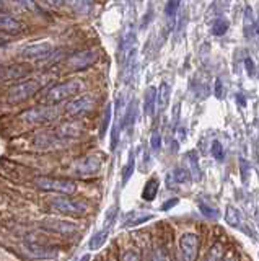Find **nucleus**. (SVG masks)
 I'll use <instances>...</instances> for the list:
<instances>
[{"mask_svg": "<svg viewBox=\"0 0 259 261\" xmlns=\"http://www.w3.org/2000/svg\"><path fill=\"white\" fill-rule=\"evenodd\" d=\"M83 90V82L78 79H68L61 84L52 85L51 88L46 90L43 95V101L46 105H57L61 101H65L68 98H73Z\"/></svg>", "mask_w": 259, "mask_h": 261, "instance_id": "f257e3e1", "label": "nucleus"}, {"mask_svg": "<svg viewBox=\"0 0 259 261\" xmlns=\"http://www.w3.org/2000/svg\"><path fill=\"white\" fill-rule=\"evenodd\" d=\"M20 250L26 258L33 261H54L59 256V248L56 245L43 243L28 237L20 241Z\"/></svg>", "mask_w": 259, "mask_h": 261, "instance_id": "f03ea898", "label": "nucleus"}, {"mask_svg": "<svg viewBox=\"0 0 259 261\" xmlns=\"http://www.w3.org/2000/svg\"><path fill=\"white\" fill-rule=\"evenodd\" d=\"M49 207L62 216H83L88 212V202L78 197L65 196V195H57L56 197L49 199Z\"/></svg>", "mask_w": 259, "mask_h": 261, "instance_id": "7ed1b4c3", "label": "nucleus"}, {"mask_svg": "<svg viewBox=\"0 0 259 261\" xmlns=\"http://www.w3.org/2000/svg\"><path fill=\"white\" fill-rule=\"evenodd\" d=\"M61 116V108L57 105H39L34 108H29L26 111H23L20 119L24 121L26 124H47L56 121Z\"/></svg>", "mask_w": 259, "mask_h": 261, "instance_id": "20e7f679", "label": "nucleus"}, {"mask_svg": "<svg viewBox=\"0 0 259 261\" xmlns=\"http://www.w3.org/2000/svg\"><path fill=\"white\" fill-rule=\"evenodd\" d=\"M41 88H43V79H39V77L23 80V82H20V84L13 85L12 88L8 90L7 101L12 105L23 103V101L33 98V96L36 95Z\"/></svg>", "mask_w": 259, "mask_h": 261, "instance_id": "39448f33", "label": "nucleus"}, {"mask_svg": "<svg viewBox=\"0 0 259 261\" xmlns=\"http://www.w3.org/2000/svg\"><path fill=\"white\" fill-rule=\"evenodd\" d=\"M34 186L41 191L54 193V195L72 196L77 191V183L67 178H54V176H38L34 180Z\"/></svg>", "mask_w": 259, "mask_h": 261, "instance_id": "423d86ee", "label": "nucleus"}, {"mask_svg": "<svg viewBox=\"0 0 259 261\" xmlns=\"http://www.w3.org/2000/svg\"><path fill=\"white\" fill-rule=\"evenodd\" d=\"M31 144L38 151L52 152V151H59V149L67 147L68 142L59 136L56 132V129H47V130H41V132L34 134Z\"/></svg>", "mask_w": 259, "mask_h": 261, "instance_id": "0eeeda50", "label": "nucleus"}, {"mask_svg": "<svg viewBox=\"0 0 259 261\" xmlns=\"http://www.w3.org/2000/svg\"><path fill=\"white\" fill-rule=\"evenodd\" d=\"M101 170V160L96 155H83L72 162L70 172L78 178H90L98 175Z\"/></svg>", "mask_w": 259, "mask_h": 261, "instance_id": "6e6552de", "label": "nucleus"}, {"mask_svg": "<svg viewBox=\"0 0 259 261\" xmlns=\"http://www.w3.org/2000/svg\"><path fill=\"white\" fill-rule=\"evenodd\" d=\"M54 51H56V47L47 41L33 43V44L24 46L20 51V57H22V61H26V62H43L49 59L54 54Z\"/></svg>", "mask_w": 259, "mask_h": 261, "instance_id": "1a4fd4ad", "label": "nucleus"}, {"mask_svg": "<svg viewBox=\"0 0 259 261\" xmlns=\"http://www.w3.org/2000/svg\"><path fill=\"white\" fill-rule=\"evenodd\" d=\"M98 59H100V52L96 49H82L68 56L65 65L68 70H85L95 65Z\"/></svg>", "mask_w": 259, "mask_h": 261, "instance_id": "9d476101", "label": "nucleus"}, {"mask_svg": "<svg viewBox=\"0 0 259 261\" xmlns=\"http://www.w3.org/2000/svg\"><path fill=\"white\" fill-rule=\"evenodd\" d=\"M95 105H96L95 96L86 93V95L77 96V98L68 101L65 105V108H64V111H65L70 118H80V116L90 113V111L95 108Z\"/></svg>", "mask_w": 259, "mask_h": 261, "instance_id": "9b49d317", "label": "nucleus"}, {"mask_svg": "<svg viewBox=\"0 0 259 261\" xmlns=\"http://www.w3.org/2000/svg\"><path fill=\"white\" fill-rule=\"evenodd\" d=\"M179 251L183 261H195L199 253V237L191 232L183 234L179 239Z\"/></svg>", "mask_w": 259, "mask_h": 261, "instance_id": "f8f14e48", "label": "nucleus"}, {"mask_svg": "<svg viewBox=\"0 0 259 261\" xmlns=\"http://www.w3.org/2000/svg\"><path fill=\"white\" fill-rule=\"evenodd\" d=\"M43 230L51 232V234H57V235H70L77 232V225L70 220H64V219H57V217H52V219H44L39 222Z\"/></svg>", "mask_w": 259, "mask_h": 261, "instance_id": "ddd939ff", "label": "nucleus"}, {"mask_svg": "<svg viewBox=\"0 0 259 261\" xmlns=\"http://www.w3.org/2000/svg\"><path fill=\"white\" fill-rule=\"evenodd\" d=\"M29 72L31 70L26 64H0V84L22 80Z\"/></svg>", "mask_w": 259, "mask_h": 261, "instance_id": "4468645a", "label": "nucleus"}, {"mask_svg": "<svg viewBox=\"0 0 259 261\" xmlns=\"http://www.w3.org/2000/svg\"><path fill=\"white\" fill-rule=\"evenodd\" d=\"M0 31L5 35H20L24 31V25L20 20H17L13 15L8 13H0Z\"/></svg>", "mask_w": 259, "mask_h": 261, "instance_id": "2eb2a0df", "label": "nucleus"}, {"mask_svg": "<svg viewBox=\"0 0 259 261\" xmlns=\"http://www.w3.org/2000/svg\"><path fill=\"white\" fill-rule=\"evenodd\" d=\"M54 129H56V132L62 139H65L67 142H70V141H73V139L80 137L82 132H83L82 126L78 124V123H75V121H67V123H61L59 126H56Z\"/></svg>", "mask_w": 259, "mask_h": 261, "instance_id": "dca6fc26", "label": "nucleus"}, {"mask_svg": "<svg viewBox=\"0 0 259 261\" xmlns=\"http://www.w3.org/2000/svg\"><path fill=\"white\" fill-rule=\"evenodd\" d=\"M153 214L151 212H145V211H130L127 212L126 217H124V222H122V225L124 227H135V225H140L144 224V222L153 219Z\"/></svg>", "mask_w": 259, "mask_h": 261, "instance_id": "f3484780", "label": "nucleus"}, {"mask_svg": "<svg viewBox=\"0 0 259 261\" xmlns=\"http://www.w3.org/2000/svg\"><path fill=\"white\" fill-rule=\"evenodd\" d=\"M64 3L77 15H90L95 7L93 0H64Z\"/></svg>", "mask_w": 259, "mask_h": 261, "instance_id": "a211bd4d", "label": "nucleus"}, {"mask_svg": "<svg viewBox=\"0 0 259 261\" xmlns=\"http://www.w3.org/2000/svg\"><path fill=\"white\" fill-rule=\"evenodd\" d=\"M184 168L189 172L191 178H194V180H200V176H202V172H200L199 168V158H197V153L195 151H189L188 153L184 155Z\"/></svg>", "mask_w": 259, "mask_h": 261, "instance_id": "6ab92c4d", "label": "nucleus"}, {"mask_svg": "<svg viewBox=\"0 0 259 261\" xmlns=\"http://www.w3.org/2000/svg\"><path fill=\"white\" fill-rule=\"evenodd\" d=\"M189 181H191V175L184 167L174 168V170L168 173V176H166L168 186H179V185H184V183H189Z\"/></svg>", "mask_w": 259, "mask_h": 261, "instance_id": "aec40b11", "label": "nucleus"}, {"mask_svg": "<svg viewBox=\"0 0 259 261\" xmlns=\"http://www.w3.org/2000/svg\"><path fill=\"white\" fill-rule=\"evenodd\" d=\"M155 108H156V88L155 87H149L145 90L144 95V113L145 116H153L155 114Z\"/></svg>", "mask_w": 259, "mask_h": 261, "instance_id": "412c9836", "label": "nucleus"}, {"mask_svg": "<svg viewBox=\"0 0 259 261\" xmlns=\"http://www.w3.org/2000/svg\"><path fill=\"white\" fill-rule=\"evenodd\" d=\"M137 114H139V109H137V103H135L134 100H132L130 103L127 105L124 116H122V121H121V129H124V128L130 129L132 126L135 124Z\"/></svg>", "mask_w": 259, "mask_h": 261, "instance_id": "4be33fe9", "label": "nucleus"}, {"mask_svg": "<svg viewBox=\"0 0 259 261\" xmlns=\"http://www.w3.org/2000/svg\"><path fill=\"white\" fill-rule=\"evenodd\" d=\"M111 123H112V103H108L105 106V109H103V116H101L100 132H98L100 139H103L106 136V132H108V129H109Z\"/></svg>", "mask_w": 259, "mask_h": 261, "instance_id": "5701e85b", "label": "nucleus"}, {"mask_svg": "<svg viewBox=\"0 0 259 261\" xmlns=\"http://www.w3.org/2000/svg\"><path fill=\"white\" fill-rule=\"evenodd\" d=\"M170 93H171V87L168 82H163L160 85V90H156V105L160 109H165L168 106L170 101Z\"/></svg>", "mask_w": 259, "mask_h": 261, "instance_id": "b1692460", "label": "nucleus"}, {"mask_svg": "<svg viewBox=\"0 0 259 261\" xmlns=\"http://www.w3.org/2000/svg\"><path fill=\"white\" fill-rule=\"evenodd\" d=\"M158 180L156 178H151V180H149L145 183L144 186V191H142V197H144L145 201H153L156 197V193H158Z\"/></svg>", "mask_w": 259, "mask_h": 261, "instance_id": "393cba45", "label": "nucleus"}, {"mask_svg": "<svg viewBox=\"0 0 259 261\" xmlns=\"http://www.w3.org/2000/svg\"><path fill=\"white\" fill-rule=\"evenodd\" d=\"M225 220L230 227H241V214L235 206H227V212H225Z\"/></svg>", "mask_w": 259, "mask_h": 261, "instance_id": "a878e982", "label": "nucleus"}, {"mask_svg": "<svg viewBox=\"0 0 259 261\" xmlns=\"http://www.w3.org/2000/svg\"><path fill=\"white\" fill-rule=\"evenodd\" d=\"M108 232L106 230H100V232H96L95 235L91 237L90 241H88V248H90L91 251H95V250H100L103 245L106 243V240H108Z\"/></svg>", "mask_w": 259, "mask_h": 261, "instance_id": "bb28decb", "label": "nucleus"}, {"mask_svg": "<svg viewBox=\"0 0 259 261\" xmlns=\"http://www.w3.org/2000/svg\"><path fill=\"white\" fill-rule=\"evenodd\" d=\"M243 28H244V36L251 38L254 35V30H256V25H254V17H253V10L251 7L246 8V12H244V23H243Z\"/></svg>", "mask_w": 259, "mask_h": 261, "instance_id": "cd10ccee", "label": "nucleus"}, {"mask_svg": "<svg viewBox=\"0 0 259 261\" xmlns=\"http://www.w3.org/2000/svg\"><path fill=\"white\" fill-rule=\"evenodd\" d=\"M117 206H112L108 209L106 212V219H105V225H103V230H106L108 234L114 229V224H116V219H117Z\"/></svg>", "mask_w": 259, "mask_h": 261, "instance_id": "c85d7f7f", "label": "nucleus"}, {"mask_svg": "<svg viewBox=\"0 0 259 261\" xmlns=\"http://www.w3.org/2000/svg\"><path fill=\"white\" fill-rule=\"evenodd\" d=\"M134 170H135V155H134V152H130L127 165L124 167V170H122V185H126V183L130 180V176L134 175Z\"/></svg>", "mask_w": 259, "mask_h": 261, "instance_id": "c756f323", "label": "nucleus"}, {"mask_svg": "<svg viewBox=\"0 0 259 261\" xmlns=\"http://www.w3.org/2000/svg\"><path fill=\"white\" fill-rule=\"evenodd\" d=\"M179 3L181 0H168L165 5V15L170 18V20H173V18L176 17V13H178L179 10Z\"/></svg>", "mask_w": 259, "mask_h": 261, "instance_id": "7c9ffc66", "label": "nucleus"}, {"mask_svg": "<svg viewBox=\"0 0 259 261\" xmlns=\"http://www.w3.org/2000/svg\"><path fill=\"white\" fill-rule=\"evenodd\" d=\"M228 30V22L225 20V18H218V20H215L214 22V25H212V33L215 36H222L225 35Z\"/></svg>", "mask_w": 259, "mask_h": 261, "instance_id": "2f4dec72", "label": "nucleus"}, {"mask_svg": "<svg viewBox=\"0 0 259 261\" xmlns=\"http://www.w3.org/2000/svg\"><path fill=\"white\" fill-rule=\"evenodd\" d=\"M199 211L202 212L204 217H207V219H217L218 217V209L217 207H212L209 204H204V202H199Z\"/></svg>", "mask_w": 259, "mask_h": 261, "instance_id": "473e14b6", "label": "nucleus"}, {"mask_svg": "<svg viewBox=\"0 0 259 261\" xmlns=\"http://www.w3.org/2000/svg\"><path fill=\"white\" fill-rule=\"evenodd\" d=\"M121 126L114 123L112 124V129H111V144H109V149L111 152H114L117 149V144H119V134H121Z\"/></svg>", "mask_w": 259, "mask_h": 261, "instance_id": "72a5a7b5", "label": "nucleus"}, {"mask_svg": "<svg viewBox=\"0 0 259 261\" xmlns=\"http://www.w3.org/2000/svg\"><path fill=\"white\" fill-rule=\"evenodd\" d=\"M222 255H223V246L220 243H215L212 248H210L205 261H222Z\"/></svg>", "mask_w": 259, "mask_h": 261, "instance_id": "f704fd0d", "label": "nucleus"}, {"mask_svg": "<svg viewBox=\"0 0 259 261\" xmlns=\"http://www.w3.org/2000/svg\"><path fill=\"white\" fill-rule=\"evenodd\" d=\"M210 152H212V155H214L215 160L222 162L223 158H225L223 147H222V144H220L218 141H214V142H212V147H210Z\"/></svg>", "mask_w": 259, "mask_h": 261, "instance_id": "c9c22d12", "label": "nucleus"}, {"mask_svg": "<svg viewBox=\"0 0 259 261\" xmlns=\"http://www.w3.org/2000/svg\"><path fill=\"white\" fill-rule=\"evenodd\" d=\"M150 147L153 152H158L161 149V136L158 130H153V132L150 134Z\"/></svg>", "mask_w": 259, "mask_h": 261, "instance_id": "e433bc0d", "label": "nucleus"}, {"mask_svg": "<svg viewBox=\"0 0 259 261\" xmlns=\"http://www.w3.org/2000/svg\"><path fill=\"white\" fill-rule=\"evenodd\" d=\"M15 2H17L22 8H24V10H28V12H39V7H38V3L34 2V0H15Z\"/></svg>", "mask_w": 259, "mask_h": 261, "instance_id": "4c0bfd02", "label": "nucleus"}, {"mask_svg": "<svg viewBox=\"0 0 259 261\" xmlns=\"http://www.w3.org/2000/svg\"><path fill=\"white\" fill-rule=\"evenodd\" d=\"M151 261H168V253L163 246H156L151 253Z\"/></svg>", "mask_w": 259, "mask_h": 261, "instance_id": "58836bf2", "label": "nucleus"}, {"mask_svg": "<svg viewBox=\"0 0 259 261\" xmlns=\"http://www.w3.org/2000/svg\"><path fill=\"white\" fill-rule=\"evenodd\" d=\"M122 261H140V256L135 250H126L122 253Z\"/></svg>", "mask_w": 259, "mask_h": 261, "instance_id": "ea45409f", "label": "nucleus"}, {"mask_svg": "<svg viewBox=\"0 0 259 261\" xmlns=\"http://www.w3.org/2000/svg\"><path fill=\"white\" fill-rule=\"evenodd\" d=\"M239 165H241V176H243V181H246V173L249 172V163L244 160V158H239Z\"/></svg>", "mask_w": 259, "mask_h": 261, "instance_id": "a19ab883", "label": "nucleus"}, {"mask_svg": "<svg viewBox=\"0 0 259 261\" xmlns=\"http://www.w3.org/2000/svg\"><path fill=\"white\" fill-rule=\"evenodd\" d=\"M215 96H217V98H223V85L220 79L215 80Z\"/></svg>", "mask_w": 259, "mask_h": 261, "instance_id": "79ce46f5", "label": "nucleus"}, {"mask_svg": "<svg viewBox=\"0 0 259 261\" xmlns=\"http://www.w3.org/2000/svg\"><path fill=\"white\" fill-rule=\"evenodd\" d=\"M178 202H179L178 197H173V199H168L163 206H161V211H168V209H171V207H174L176 204H178Z\"/></svg>", "mask_w": 259, "mask_h": 261, "instance_id": "37998d69", "label": "nucleus"}, {"mask_svg": "<svg viewBox=\"0 0 259 261\" xmlns=\"http://www.w3.org/2000/svg\"><path fill=\"white\" fill-rule=\"evenodd\" d=\"M44 5H49V7H61L64 3V0H41Z\"/></svg>", "mask_w": 259, "mask_h": 261, "instance_id": "c03bdc74", "label": "nucleus"}, {"mask_svg": "<svg viewBox=\"0 0 259 261\" xmlns=\"http://www.w3.org/2000/svg\"><path fill=\"white\" fill-rule=\"evenodd\" d=\"M7 44H10V36L0 31V47H3V46H7Z\"/></svg>", "mask_w": 259, "mask_h": 261, "instance_id": "a18cd8bd", "label": "nucleus"}, {"mask_svg": "<svg viewBox=\"0 0 259 261\" xmlns=\"http://www.w3.org/2000/svg\"><path fill=\"white\" fill-rule=\"evenodd\" d=\"M246 70L249 72V75H253V74H254V72H253V61L249 59V57L246 59Z\"/></svg>", "mask_w": 259, "mask_h": 261, "instance_id": "49530a36", "label": "nucleus"}, {"mask_svg": "<svg viewBox=\"0 0 259 261\" xmlns=\"http://www.w3.org/2000/svg\"><path fill=\"white\" fill-rule=\"evenodd\" d=\"M223 261H237V258H235V255H233V253H228V255L223 258Z\"/></svg>", "mask_w": 259, "mask_h": 261, "instance_id": "de8ad7c7", "label": "nucleus"}, {"mask_svg": "<svg viewBox=\"0 0 259 261\" xmlns=\"http://www.w3.org/2000/svg\"><path fill=\"white\" fill-rule=\"evenodd\" d=\"M237 98H238V103L241 105V106H244V100H243V96H241V95H238Z\"/></svg>", "mask_w": 259, "mask_h": 261, "instance_id": "09e8293b", "label": "nucleus"}, {"mask_svg": "<svg viewBox=\"0 0 259 261\" xmlns=\"http://www.w3.org/2000/svg\"><path fill=\"white\" fill-rule=\"evenodd\" d=\"M78 261H90V255H83Z\"/></svg>", "mask_w": 259, "mask_h": 261, "instance_id": "8fccbe9b", "label": "nucleus"}, {"mask_svg": "<svg viewBox=\"0 0 259 261\" xmlns=\"http://www.w3.org/2000/svg\"><path fill=\"white\" fill-rule=\"evenodd\" d=\"M5 10V2L3 0H0V13H2Z\"/></svg>", "mask_w": 259, "mask_h": 261, "instance_id": "3c124183", "label": "nucleus"}, {"mask_svg": "<svg viewBox=\"0 0 259 261\" xmlns=\"http://www.w3.org/2000/svg\"><path fill=\"white\" fill-rule=\"evenodd\" d=\"M256 31L259 33V15H258V25H256Z\"/></svg>", "mask_w": 259, "mask_h": 261, "instance_id": "603ef678", "label": "nucleus"}]
</instances>
